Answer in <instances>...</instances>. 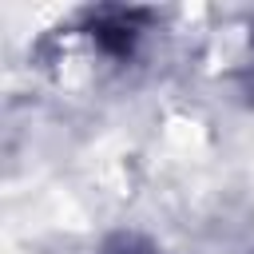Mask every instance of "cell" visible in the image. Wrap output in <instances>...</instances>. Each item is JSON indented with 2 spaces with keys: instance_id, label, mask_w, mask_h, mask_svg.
Wrapping results in <instances>:
<instances>
[{
  "instance_id": "cell-1",
  "label": "cell",
  "mask_w": 254,
  "mask_h": 254,
  "mask_svg": "<svg viewBox=\"0 0 254 254\" xmlns=\"http://www.w3.org/2000/svg\"><path fill=\"white\" fill-rule=\"evenodd\" d=\"M147 20H151L147 8H119V4H107V8L87 12V32H91V40L99 44L103 56L127 60V56L135 52V44H139Z\"/></svg>"
},
{
  "instance_id": "cell-2",
  "label": "cell",
  "mask_w": 254,
  "mask_h": 254,
  "mask_svg": "<svg viewBox=\"0 0 254 254\" xmlns=\"http://www.w3.org/2000/svg\"><path fill=\"white\" fill-rule=\"evenodd\" d=\"M250 87H254V64H250Z\"/></svg>"
}]
</instances>
